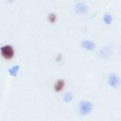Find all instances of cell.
I'll list each match as a JSON object with an SVG mask.
<instances>
[{
    "mask_svg": "<svg viewBox=\"0 0 121 121\" xmlns=\"http://www.w3.org/2000/svg\"><path fill=\"white\" fill-rule=\"evenodd\" d=\"M64 80L63 79H58L54 85V89L56 92H60L62 91V89L64 88Z\"/></svg>",
    "mask_w": 121,
    "mask_h": 121,
    "instance_id": "cell-2",
    "label": "cell"
},
{
    "mask_svg": "<svg viewBox=\"0 0 121 121\" xmlns=\"http://www.w3.org/2000/svg\"><path fill=\"white\" fill-rule=\"evenodd\" d=\"M48 21L50 22V23H55V21H56V15L54 14V13H51V14H49L48 15Z\"/></svg>",
    "mask_w": 121,
    "mask_h": 121,
    "instance_id": "cell-3",
    "label": "cell"
},
{
    "mask_svg": "<svg viewBox=\"0 0 121 121\" xmlns=\"http://www.w3.org/2000/svg\"><path fill=\"white\" fill-rule=\"evenodd\" d=\"M0 53L4 59L11 60L14 57V48L11 45L7 44V45H4L0 48Z\"/></svg>",
    "mask_w": 121,
    "mask_h": 121,
    "instance_id": "cell-1",
    "label": "cell"
}]
</instances>
